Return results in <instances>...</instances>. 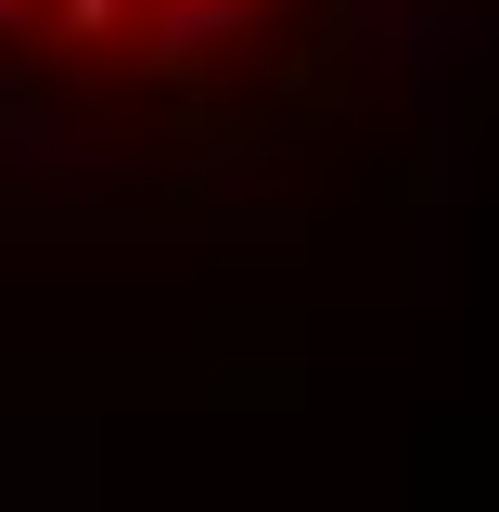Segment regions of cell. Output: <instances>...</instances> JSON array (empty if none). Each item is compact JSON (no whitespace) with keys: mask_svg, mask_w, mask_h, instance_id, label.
<instances>
[{"mask_svg":"<svg viewBox=\"0 0 499 512\" xmlns=\"http://www.w3.org/2000/svg\"><path fill=\"white\" fill-rule=\"evenodd\" d=\"M116 13H128V0H64V26H77V39H103Z\"/></svg>","mask_w":499,"mask_h":512,"instance_id":"6da1fadb","label":"cell"},{"mask_svg":"<svg viewBox=\"0 0 499 512\" xmlns=\"http://www.w3.org/2000/svg\"><path fill=\"white\" fill-rule=\"evenodd\" d=\"M0 13H13V0H0Z\"/></svg>","mask_w":499,"mask_h":512,"instance_id":"7a4b0ae2","label":"cell"}]
</instances>
